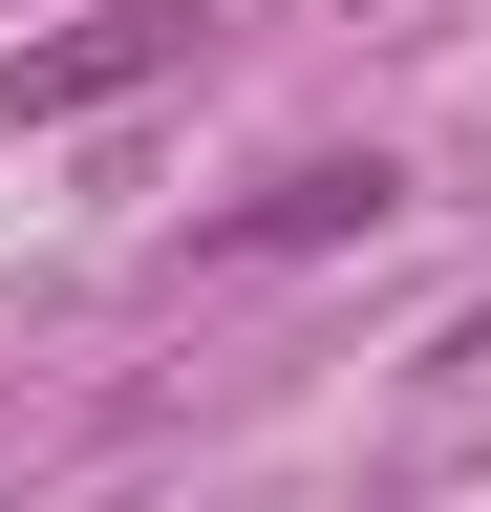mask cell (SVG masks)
<instances>
[{"label": "cell", "mask_w": 491, "mask_h": 512, "mask_svg": "<svg viewBox=\"0 0 491 512\" xmlns=\"http://www.w3.org/2000/svg\"><path fill=\"white\" fill-rule=\"evenodd\" d=\"M385 214H406V171H385V150H299L214 256H342V235H385Z\"/></svg>", "instance_id": "obj_2"}, {"label": "cell", "mask_w": 491, "mask_h": 512, "mask_svg": "<svg viewBox=\"0 0 491 512\" xmlns=\"http://www.w3.org/2000/svg\"><path fill=\"white\" fill-rule=\"evenodd\" d=\"M150 64H193V0H86L65 43H22V64H0V107H22V128H86V107H129Z\"/></svg>", "instance_id": "obj_1"}]
</instances>
